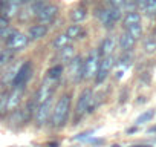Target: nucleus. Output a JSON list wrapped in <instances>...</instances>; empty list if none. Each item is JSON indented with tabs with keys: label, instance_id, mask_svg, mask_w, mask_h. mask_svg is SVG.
<instances>
[{
	"label": "nucleus",
	"instance_id": "f257e3e1",
	"mask_svg": "<svg viewBox=\"0 0 156 147\" xmlns=\"http://www.w3.org/2000/svg\"><path fill=\"white\" fill-rule=\"evenodd\" d=\"M69 110H70V97L63 95L52 109V118H51L52 126L54 127H61L66 123L67 117H69Z\"/></svg>",
	"mask_w": 156,
	"mask_h": 147
},
{
	"label": "nucleus",
	"instance_id": "f03ea898",
	"mask_svg": "<svg viewBox=\"0 0 156 147\" xmlns=\"http://www.w3.org/2000/svg\"><path fill=\"white\" fill-rule=\"evenodd\" d=\"M100 61H101V55L98 49H92L86 57V60L83 61V80H92L97 77Z\"/></svg>",
	"mask_w": 156,
	"mask_h": 147
},
{
	"label": "nucleus",
	"instance_id": "7ed1b4c3",
	"mask_svg": "<svg viewBox=\"0 0 156 147\" xmlns=\"http://www.w3.org/2000/svg\"><path fill=\"white\" fill-rule=\"evenodd\" d=\"M54 83H55V80L48 78V81H44V83L40 86V89L35 92V95H34V103H35L37 106H40V104H43V103H46V101H49V100L52 98V94H54V91H55Z\"/></svg>",
	"mask_w": 156,
	"mask_h": 147
},
{
	"label": "nucleus",
	"instance_id": "20e7f679",
	"mask_svg": "<svg viewBox=\"0 0 156 147\" xmlns=\"http://www.w3.org/2000/svg\"><path fill=\"white\" fill-rule=\"evenodd\" d=\"M92 109H94V95H92V91L86 89V91H83V94L80 95V98H78L75 113H76V117H81L87 110L92 112Z\"/></svg>",
	"mask_w": 156,
	"mask_h": 147
},
{
	"label": "nucleus",
	"instance_id": "39448f33",
	"mask_svg": "<svg viewBox=\"0 0 156 147\" xmlns=\"http://www.w3.org/2000/svg\"><path fill=\"white\" fill-rule=\"evenodd\" d=\"M97 17L101 20V23H103L106 28H110V26H113V25L121 19V11H119V8L101 9V11L97 13Z\"/></svg>",
	"mask_w": 156,
	"mask_h": 147
},
{
	"label": "nucleus",
	"instance_id": "423d86ee",
	"mask_svg": "<svg viewBox=\"0 0 156 147\" xmlns=\"http://www.w3.org/2000/svg\"><path fill=\"white\" fill-rule=\"evenodd\" d=\"M29 43V38L28 35L19 32V31H14L8 38H6V46L8 49H11L12 52L14 51H22L23 48H26V45Z\"/></svg>",
	"mask_w": 156,
	"mask_h": 147
},
{
	"label": "nucleus",
	"instance_id": "0eeeda50",
	"mask_svg": "<svg viewBox=\"0 0 156 147\" xmlns=\"http://www.w3.org/2000/svg\"><path fill=\"white\" fill-rule=\"evenodd\" d=\"M58 16V6L57 5H44L41 8V11L37 14V20L40 25H51L55 17Z\"/></svg>",
	"mask_w": 156,
	"mask_h": 147
},
{
	"label": "nucleus",
	"instance_id": "6e6552de",
	"mask_svg": "<svg viewBox=\"0 0 156 147\" xmlns=\"http://www.w3.org/2000/svg\"><path fill=\"white\" fill-rule=\"evenodd\" d=\"M115 61H113V57L109 55V57H103L101 61H100V67H98V72H97V77H95V81L100 84L103 83L107 77H109V74L113 67Z\"/></svg>",
	"mask_w": 156,
	"mask_h": 147
},
{
	"label": "nucleus",
	"instance_id": "1a4fd4ad",
	"mask_svg": "<svg viewBox=\"0 0 156 147\" xmlns=\"http://www.w3.org/2000/svg\"><path fill=\"white\" fill-rule=\"evenodd\" d=\"M51 112H52V104H51V100L37 106L35 112H34V120H35V124L37 126H44L48 121H49V117H51Z\"/></svg>",
	"mask_w": 156,
	"mask_h": 147
},
{
	"label": "nucleus",
	"instance_id": "9d476101",
	"mask_svg": "<svg viewBox=\"0 0 156 147\" xmlns=\"http://www.w3.org/2000/svg\"><path fill=\"white\" fill-rule=\"evenodd\" d=\"M69 78L75 83L83 80V60L80 55H76L72 61H69Z\"/></svg>",
	"mask_w": 156,
	"mask_h": 147
},
{
	"label": "nucleus",
	"instance_id": "9b49d317",
	"mask_svg": "<svg viewBox=\"0 0 156 147\" xmlns=\"http://www.w3.org/2000/svg\"><path fill=\"white\" fill-rule=\"evenodd\" d=\"M31 74H32V64L31 61H26L23 66H20L16 80L12 81V86H26L28 80L31 78Z\"/></svg>",
	"mask_w": 156,
	"mask_h": 147
},
{
	"label": "nucleus",
	"instance_id": "f8f14e48",
	"mask_svg": "<svg viewBox=\"0 0 156 147\" xmlns=\"http://www.w3.org/2000/svg\"><path fill=\"white\" fill-rule=\"evenodd\" d=\"M23 94H25V86H12V91L9 92V97H8V112L17 109V106L22 101Z\"/></svg>",
	"mask_w": 156,
	"mask_h": 147
},
{
	"label": "nucleus",
	"instance_id": "ddd939ff",
	"mask_svg": "<svg viewBox=\"0 0 156 147\" xmlns=\"http://www.w3.org/2000/svg\"><path fill=\"white\" fill-rule=\"evenodd\" d=\"M115 45H116V43H115V38H113V37H106V38L103 40L100 49H98L101 58H103V57L112 55V52H113V49H115Z\"/></svg>",
	"mask_w": 156,
	"mask_h": 147
},
{
	"label": "nucleus",
	"instance_id": "4468645a",
	"mask_svg": "<svg viewBox=\"0 0 156 147\" xmlns=\"http://www.w3.org/2000/svg\"><path fill=\"white\" fill-rule=\"evenodd\" d=\"M46 34H48V26L38 23V25L31 26V29H29V32H28V38H29V40H40V38H43Z\"/></svg>",
	"mask_w": 156,
	"mask_h": 147
},
{
	"label": "nucleus",
	"instance_id": "2eb2a0df",
	"mask_svg": "<svg viewBox=\"0 0 156 147\" xmlns=\"http://www.w3.org/2000/svg\"><path fill=\"white\" fill-rule=\"evenodd\" d=\"M135 43H136V40H135L130 34L122 32V34L119 35V46H121V49H122L124 52H130V51L135 48Z\"/></svg>",
	"mask_w": 156,
	"mask_h": 147
},
{
	"label": "nucleus",
	"instance_id": "dca6fc26",
	"mask_svg": "<svg viewBox=\"0 0 156 147\" xmlns=\"http://www.w3.org/2000/svg\"><path fill=\"white\" fill-rule=\"evenodd\" d=\"M86 17H87V9H86V8H83V6L75 8V9H72V11H70V19H72V22H75V23L83 22Z\"/></svg>",
	"mask_w": 156,
	"mask_h": 147
},
{
	"label": "nucleus",
	"instance_id": "f3484780",
	"mask_svg": "<svg viewBox=\"0 0 156 147\" xmlns=\"http://www.w3.org/2000/svg\"><path fill=\"white\" fill-rule=\"evenodd\" d=\"M76 55H75V49H73V46H66V48H63V49H60V58H61V61H72L73 58H75Z\"/></svg>",
	"mask_w": 156,
	"mask_h": 147
},
{
	"label": "nucleus",
	"instance_id": "a211bd4d",
	"mask_svg": "<svg viewBox=\"0 0 156 147\" xmlns=\"http://www.w3.org/2000/svg\"><path fill=\"white\" fill-rule=\"evenodd\" d=\"M136 23H141V16L136 13V11H132V13H127L126 17H124V26L129 28L132 25H136Z\"/></svg>",
	"mask_w": 156,
	"mask_h": 147
},
{
	"label": "nucleus",
	"instance_id": "6ab92c4d",
	"mask_svg": "<svg viewBox=\"0 0 156 147\" xmlns=\"http://www.w3.org/2000/svg\"><path fill=\"white\" fill-rule=\"evenodd\" d=\"M14 60V52L11 49H3L0 51V67H3L6 64H9Z\"/></svg>",
	"mask_w": 156,
	"mask_h": 147
},
{
	"label": "nucleus",
	"instance_id": "aec40b11",
	"mask_svg": "<svg viewBox=\"0 0 156 147\" xmlns=\"http://www.w3.org/2000/svg\"><path fill=\"white\" fill-rule=\"evenodd\" d=\"M8 97H9V91L0 92V117H3L8 112Z\"/></svg>",
	"mask_w": 156,
	"mask_h": 147
},
{
	"label": "nucleus",
	"instance_id": "412c9836",
	"mask_svg": "<svg viewBox=\"0 0 156 147\" xmlns=\"http://www.w3.org/2000/svg\"><path fill=\"white\" fill-rule=\"evenodd\" d=\"M69 43H70V38H69L66 34H60V35H57L55 40H54V48L63 49V48L69 46Z\"/></svg>",
	"mask_w": 156,
	"mask_h": 147
},
{
	"label": "nucleus",
	"instance_id": "4be33fe9",
	"mask_svg": "<svg viewBox=\"0 0 156 147\" xmlns=\"http://www.w3.org/2000/svg\"><path fill=\"white\" fill-rule=\"evenodd\" d=\"M144 51H145V54H154L156 52V37L154 35H150V37L145 38Z\"/></svg>",
	"mask_w": 156,
	"mask_h": 147
},
{
	"label": "nucleus",
	"instance_id": "5701e85b",
	"mask_svg": "<svg viewBox=\"0 0 156 147\" xmlns=\"http://www.w3.org/2000/svg\"><path fill=\"white\" fill-rule=\"evenodd\" d=\"M127 31V34H130L135 40H138V38H141V35H142V26H141V23H136V25H132V26H129V28H126Z\"/></svg>",
	"mask_w": 156,
	"mask_h": 147
},
{
	"label": "nucleus",
	"instance_id": "b1692460",
	"mask_svg": "<svg viewBox=\"0 0 156 147\" xmlns=\"http://www.w3.org/2000/svg\"><path fill=\"white\" fill-rule=\"evenodd\" d=\"M61 74H63V66H61V64H57V66H54V67H51V69L48 70V78H51V80H58V78L61 77Z\"/></svg>",
	"mask_w": 156,
	"mask_h": 147
},
{
	"label": "nucleus",
	"instance_id": "393cba45",
	"mask_svg": "<svg viewBox=\"0 0 156 147\" xmlns=\"http://www.w3.org/2000/svg\"><path fill=\"white\" fill-rule=\"evenodd\" d=\"M66 35L72 40V38H76V37H80L81 35V28L80 25H70L66 31Z\"/></svg>",
	"mask_w": 156,
	"mask_h": 147
},
{
	"label": "nucleus",
	"instance_id": "a878e982",
	"mask_svg": "<svg viewBox=\"0 0 156 147\" xmlns=\"http://www.w3.org/2000/svg\"><path fill=\"white\" fill-rule=\"evenodd\" d=\"M144 13L147 14V17H154L156 16V0H147Z\"/></svg>",
	"mask_w": 156,
	"mask_h": 147
},
{
	"label": "nucleus",
	"instance_id": "bb28decb",
	"mask_svg": "<svg viewBox=\"0 0 156 147\" xmlns=\"http://www.w3.org/2000/svg\"><path fill=\"white\" fill-rule=\"evenodd\" d=\"M153 117H154V110H147V112H144L142 115H139V117L136 118V124H144V123H148Z\"/></svg>",
	"mask_w": 156,
	"mask_h": 147
},
{
	"label": "nucleus",
	"instance_id": "cd10ccee",
	"mask_svg": "<svg viewBox=\"0 0 156 147\" xmlns=\"http://www.w3.org/2000/svg\"><path fill=\"white\" fill-rule=\"evenodd\" d=\"M109 3H110L113 8H121V6H124L126 0H109Z\"/></svg>",
	"mask_w": 156,
	"mask_h": 147
},
{
	"label": "nucleus",
	"instance_id": "c85d7f7f",
	"mask_svg": "<svg viewBox=\"0 0 156 147\" xmlns=\"http://www.w3.org/2000/svg\"><path fill=\"white\" fill-rule=\"evenodd\" d=\"M8 28V19H5L3 16H0V32H3Z\"/></svg>",
	"mask_w": 156,
	"mask_h": 147
},
{
	"label": "nucleus",
	"instance_id": "c756f323",
	"mask_svg": "<svg viewBox=\"0 0 156 147\" xmlns=\"http://www.w3.org/2000/svg\"><path fill=\"white\" fill-rule=\"evenodd\" d=\"M135 3H136L138 8H141V9L144 11V8H145V5H147V0H135Z\"/></svg>",
	"mask_w": 156,
	"mask_h": 147
},
{
	"label": "nucleus",
	"instance_id": "7c9ffc66",
	"mask_svg": "<svg viewBox=\"0 0 156 147\" xmlns=\"http://www.w3.org/2000/svg\"><path fill=\"white\" fill-rule=\"evenodd\" d=\"M34 2H37V0H23V6L31 5V3H34Z\"/></svg>",
	"mask_w": 156,
	"mask_h": 147
},
{
	"label": "nucleus",
	"instance_id": "2f4dec72",
	"mask_svg": "<svg viewBox=\"0 0 156 147\" xmlns=\"http://www.w3.org/2000/svg\"><path fill=\"white\" fill-rule=\"evenodd\" d=\"M8 2H9V0H2V5H3V6H5V5H6V3H8Z\"/></svg>",
	"mask_w": 156,
	"mask_h": 147
},
{
	"label": "nucleus",
	"instance_id": "473e14b6",
	"mask_svg": "<svg viewBox=\"0 0 156 147\" xmlns=\"http://www.w3.org/2000/svg\"><path fill=\"white\" fill-rule=\"evenodd\" d=\"M136 147H145V145H136Z\"/></svg>",
	"mask_w": 156,
	"mask_h": 147
}]
</instances>
